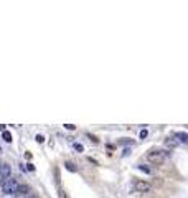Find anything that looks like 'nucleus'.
I'll use <instances>...</instances> for the list:
<instances>
[{
  "label": "nucleus",
  "instance_id": "nucleus-10",
  "mask_svg": "<svg viewBox=\"0 0 188 198\" xmlns=\"http://www.w3.org/2000/svg\"><path fill=\"white\" fill-rule=\"evenodd\" d=\"M58 198H69V196L66 195L64 190H58Z\"/></svg>",
  "mask_w": 188,
  "mask_h": 198
},
{
  "label": "nucleus",
  "instance_id": "nucleus-17",
  "mask_svg": "<svg viewBox=\"0 0 188 198\" xmlns=\"http://www.w3.org/2000/svg\"><path fill=\"white\" fill-rule=\"evenodd\" d=\"M124 157H127V155H130V148H124Z\"/></svg>",
  "mask_w": 188,
  "mask_h": 198
},
{
  "label": "nucleus",
  "instance_id": "nucleus-6",
  "mask_svg": "<svg viewBox=\"0 0 188 198\" xmlns=\"http://www.w3.org/2000/svg\"><path fill=\"white\" fill-rule=\"evenodd\" d=\"M175 137H177V140H180V142H188V134L186 132H177Z\"/></svg>",
  "mask_w": 188,
  "mask_h": 198
},
{
  "label": "nucleus",
  "instance_id": "nucleus-19",
  "mask_svg": "<svg viewBox=\"0 0 188 198\" xmlns=\"http://www.w3.org/2000/svg\"><path fill=\"white\" fill-rule=\"evenodd\" d=\"M27 198H38L36 195H33V193H31V195H27Z\"/></svg>",
  "mask_w": 188,
  "mask_h": 198
},
{
  "label": "nucleus",
  "instance_id": "nucleus-4",
  "mask_svg": "<svg viewBox=\"0 0 188 198\" xmlns=\"http://www.w3.org/2000/svg\"><path fill=\"white\" fill-rule=\"evenodd\" d=\"M10 173H12V168H10L8 164H0V175H2V180L8 178Z\"/></svg>",
  "mask_w": 188,
  "mask_h": 198
},
{
  "label": "nucleus",
  "instance_id": "nucleus-8",
  "mask_svg": "<svg viewBox=\"0 0 188 198\" xmlns=\"http://www.w3.org/2000/svg\"><path fill=\"white\" fill-rule=\"evenodd\" d=\"M64 165H66V168H68L69 172H76V170H78V167H76V164H73V162H69V160L66 162Z\"/></svg>",
  "mask_w": 188,
  "mask_h": 198
},
{
  "label": "nucleus",
  "instance_id": "nucleus-13",
  "mask_svg": "<svg viewBox=\"0 0 188 198\" xmlns=\"http://www.w3.org/2000/svg\"><path fill=\"white\" fill-rule=\"evenodd\" d=\"M64 127H66L68 130H74V129H76V126H74V124H64Z\"/></svg>",
  "mask_w": 188,
  "mask_h": 198
},
{
  "label": "nucleus",
  "instance_id": "nucleus-5",
  "mask_svg": "<svg viewBox=\"0 0 188 198\" xmlns=\"http://www.w3.org/2000/svg\"><path fill=\"white\" fill-rule=\"evenodd\" d=\"M165 145H167V147H170V148H173V147L178 145V140L173 139V137H167V139H165Z\"/></svg>",
  "mask_w": 188,
  "mask_h": 198
},
{
  "label": "nucleus",
  "instance_id": "nucleus-12",
  "mask_svg": "<svg viewBox=\"0 0 188 198\" xmlns=\"http://www.w3.org/2000/svg\"><path fill=\"white\" fill-rule=\"evenodd\" d=\"M73 147H74L78 152H83V150H84V147H83L81 144H73Z\"/></svg>",
  "mask_w": 188,
  "mask_h": 198
},
{
  "label": "nucleus",
  "instance_id": "nucleus-9",
  "mask_svg": "<svg viewBox=\"0 0 188 198\" xmlns=\"http://www.w3.org/2000/svg\"><path fill=\"white\" fill-rule=\"evenodd\" d=\"M2 137H3V140H5V142H12V134L7 132V130L2 134Z\"/></svg>",
  "mask_w": 188,
  "mask_h": 198
},
{
  "label": "nucleus",
  "instance_id": "nucleus-11",
  "mask_svg": "<svg viewBox=\"0 0 188 198\" xmlns=\"http://www.w3.org/2000/svg\"><path fill=\"white\" fill-rule=\"evenodd\" d=\"M139 168H140L142 172H145V173H152V170L149 167H145V165H139Z\"/></svg>",
  "mask_w": 188,
  "mask_h": 198
},
{
  "label": "nucleus",
  "instance_id": "nucleus-2",
  "mask_svg": "<svg viewBox=\"0 0 188 198\" xmlns=\"http://www.w3.org/2000/svg\"><path fill=\"white\" fill-rule=\"evenodd\" d=\"M168 155V152H163V150H150L147 154V160L154 165H162L165 162V157Z\"/></svg>",
  "mask_w": 188,
  "mask_h": 198
},
{
  "label": "nucleus",
  "instance_id": "nucleus-14",
  "mask_svg": "<svg viewBox=\"0 0 188 198\" xmlns=\"http://www.w3.org/2000/svg\"><path fill=\"white\" fill-rule=\"evenodd\" d=\"M35 139H36V142H40V144H41V142H45V137L41 136V134H38V136L35 137Z\"/></svg>",
  "mask_w": 188,
  "mask_h": 198
},
{
  "label": "nucleus",
  "instance_id": "nucleus-15",
  "mask_svg": "<svg viewBox=\"0 0 188 198\" xmlns=\"http://www.w3.org/2000/svg\"><path fill=\"white\" fill-rule=\"evenodd\" d=\"M27 170H28V172H35V165L33 164H27Z\"/></svg>",
  "mask_w": 188,
  "mask_h": 198
},
{
  "label": "nucleus",
  "instance_id": "nucleus-16",
  "mask_svg": "<svg viewBox=\"0 0 188 198\" xmlns=\"http://www.w3.org/2000/svg\"><path fill=\"white\" fill-rule=\"evenodd\" d=\"M145 137H147V130L142 129V132H140V139H145Z\"/></svg>",
  "mask_w": 188,
  "mask_h": 198
},
{
  "label": "nucleus",
  "instance_id": "nucleus-7",
  "mask_svg": "<svg viewBox=\"0 0 188 198\" xmlns=\"http://www.w3.org/2000/svg\"><path fill=\"white\" fill-rule=\"evenodd\" d=\"M28 192H30V187L28 185H20L18 193H22V195H28Z\"/></svg>",
  "mask_w": 188,
  "mask_h": 198
},
{
  "label": "nucleus",
  "instance_id": "nucleus-1",
  "mask_svg": "<svg viewBox=\"0 0 188 198\" xmlns=\"http://www.w3.org/2000/svg\"><path fill=\"white\" fill-rule=\"evenodd\" d=\"M2 183H3V193H7V195H15V193H18L20 183L15 177H8V178H5Z\"/></svg>",
  "mask_w": 188,
  "mask_h": 198
},
{
  "label": "nucleus",
  "instance_id": "nucleus-18",
  "mask_svg": "<svg viewBox=\"0 0 188 198\" xmlns=\"http://www.w3.org/2000/svg\"><path fill=\"white\" fill-rule=\"evenodd\" d=\"M0 130H2V132H5V126H3V124H0Z\"/></svg>",
  "mask_w": 188,
  "mask_h": 198
},
{
  "label": "nucleus",
  "instance_id": "nucleus-3",
  "mask_svg": "<svg viewBox=\"0 0 188 198\" xmlns=\"http://www.w3.org/2000/svg\"><path fill=\"white\" fill-rule=\"evenodd\" d=\"M132 187V192H137V193H147L152 190V185L149 182H144V180H134L130 183Z\"/></svg>",
  "mask_w": 188,
  "mask_h": 198
}]
</instances>
